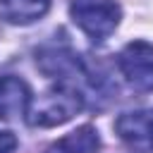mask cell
Masks as SVG:
<instances>
[{
    "instance_id": "cell-5",
    "label": "cell",
    "mask_w": 153,
    "mask_h": 153,
    "mask_svg": "<svg viewBox=\"0 0 153 153\" xmlns=\"http://www.w3.org/2000/svg\"><path fill=\"white\" fill-rule=\"evenodd\" d=\"M117 136L136 153L153 151V108L127 110L115 120Z\"/></svg>"
},
{
    "instance_id": "cell-10",
    "label": "cell",
    "mask_w": 153,
    "mask_h": 153,
    "mask_svg": "<svg viewBox=\"0 0 153 153\" xmlns=\"http://www.w3.org/2000/svg\"><path fill=\"white\" fill-rule=\"evenodd\" d=\"M146 153H153V151H146Z\"/></svg>"
},
{
    "instance_id": "cell-9",
    "label": "cell",
    "mask_w": 153,
    "mask_h": 153,
    "mask_svg": "<svg viewBox=\"0 0 153 153\" xmlns=\"http://www.w3.org/2000/svg\"><path fill=\"white\" fill-rule=\"evenodd\" d=\"M17 143L19 141L12 131H0V153H14Z\"/></svg>"
},
{
    "instance_id": "cell-6",
    "label": "cell",
    "mask_w": 153,
    "mask_h": 153,
    "mask_svg": "<svg viewBox=\"0 0 153 153\" xmlns=\"http://www.w3.org/2000/svg\"><path fill=\"white\" fill-rule=\"evenodd\" d=\"M31 98H33L31 88L24 79L2 74L0 76V122H12L19 117H26Z\"/></svg>"
},
{
    "instance_id": "cell-7",
    "label": "cell",
    "mask_w": 153,
    "mask_h": 153,
    "mask_svg": "<svg viewBox=\"0 0 153 153\" xmlns=\"http://www.w3.org/2000/svg\"><path fill=\"white\" fill-rule=\"evenodd\" d=\"M50 10V0H0V19L14 26H29L43 19Z\"/></svg>"
},
{
    "instance_id": "cell-4",
    "label": "cell",
    "mask_w": 153,
    "mask_h": 153,
    "mask_svg": "<svg viewBox=\"0 0 153 153\" xmlns=\"http://www.w3.org/2000/svg\"><path fill=\"white\" fill-rule=\"evenodd\" d=\"M117 69L134 91L151 93L153 91V43L148 41L127 43L117 55Z\"/></svg>"
},
{
    "instance_id": "cell-8",
    "label": "cell",
    "mask_w": 153,
    "mask_h": 153,
    "mask_svg": "<svg viewBox=\"0 0 153 153\" xmlns=\"http://www.w3.org/2000/svg\"><path fill=\"white\" fill-rule=\"evenodd\" d=\"M43 153H100V136L96 127L81 124L74 131L57 139L55 143H50Z\"/></svg>"
},
{
    "instance_id": "cell-1",
    "label": "cell",
    "mask_w": 153,
    "mask_h": 153,
    "mask_svg": "<svg viewBox=\"0 0 153 153\" xmlns=\"http://www.w3.org/2000/svg\"><path fill=\"white\" fill-rule=\"evenodd\" d=\"M86 105V96L74 84L57 81L41 96L31 98V105L26 110V124L29 127H57L69 122L74 115H79Z\"/></svg>"
},
{
    "instance_id": "cell-3",
    "label": "cell",
    "mask_w": 153,
    "mask_h": 153,
    "mask_svg": "<svg viewBox=\"0 0 153 153\" xmlns=\"http://www.w3.org/2000/svg\"><path fill=\"white\" fill-rule=\"evenodd\" d=\"M36 65L45 76H50L55 81L74 84V86H76V79L88 76V65L67 43H48V45L38 48L36 50Z\"/></svg>"
},
{
    "instance_id": "cell-2",
    "label": "cell",
    "mask_w": 153,
    "mask_h": 153,
    "mask_svg": "<svg viewBox=\"0 0 153 153\" xmlns=\"http://www.w3.org/2000/svg\"><path fill=\"white\" fill-rule=\"evenodd\" d=\"M69 17L88 41L103 43L120 26L122 7L115 0H72Z\"/></svg>"
}]
</instances>
